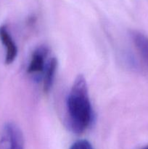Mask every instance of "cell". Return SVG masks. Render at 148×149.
<instances>
[{"label": "cell", "instance_id": "1", "mask_svg": "<svg viewBox=\"0 0 148 149\" xmlns=\"http://www.w3.org/2000/svg\"><path fill=\"white\" fill-rule=\"evenodd\" d=\"M68 124L73 132L83 133L90 126L93 110L89 95L88 85L83 74L75 79L67 97Z\"/></svg>", "mask_w": 148, "mask_h": 149}, {"label": "cell", "instance_id": "2", "mask_svg": "<svg viewBox=\"0 0 148 149\" xmlns=\"http://www.w3.org/2000/svg\"><path fill=\"white\" fill-rule=\"evenodd\" d=\"M0 149H25L23 132L14 122H7L3 127L0 136Z\"/></svg>", "mask_w": 148, "mask_h": 149}, {"label": "cell", "instance_id": "3", "mask_svg": "<svg viewBox=\"0 0 148 149\" xmlns=\"http://www.w3.org/2000/svg\"><path fill=\"white\" fill-rule=\"evenodd\" d=\"M49 49L46 46H40L33 51L30 63L27 68V73L30 75L39 76L42 74L46 68V58Z\"/></svg>", "mask_w": 148, "mask_h": 149}, {"label": "cell", "instance_id": "4", "mask_svg": "<svg viewBox=\"0 0 148 149\" xmlns=\"http://www.w3.org/2000/svg\"><path fill=\"white\" fill-rule=\"evenodd\" d=\"M0 40L6 49L5 63H12L17 56V47L5 25L0 26Z\"/></svg>", "mask_w": 148, "mask_h": 149}, {"label": "cell", "instance_id": "5", "mask_svg": "<svg viewBox=\"0 0 148 149\" xmlns=\"http://www.w3.org/2000/svg\"><path fill=\"white\" fill-rule=\"evenodd\" d=\"M57 68V59L52 58L47 61L43 76V90L46 93H49L53 85L55 74Z\"/></svg>", "mask_w": 148, "mask_h": 149}, {"label": "cell", "instance_id": "6", "mask_svg": "<svg viewBox=\"0 0 148 149\" xmlns=\"http://www.w3.org/2000/svg\"><path fill=\"white\" fill-rule=\"evenodd\" d=\"M131 36L138 52L148 65V37L137 31L131 32Z\"/></svg>", "mask_w": 148, "mask_h": 149}, {"label": "cell", "instance_id": "7", "mask_svg": "<svg viewBox=\"0 0 148 149\" xmlns=\"http://www.w3.org/2000/svg\"><path fill=\"white\" fill-rule=\"evenodd\" d=\"M70 149H94L89 141L86 140H78L72 144Z\"/></svg>", "mask_w": 148, "mask_h": 149}, {"label": "cell", "instance_id": "8", "mask_svg": "<svg viewBox=\"0 0 148 149\" xmlns=\"http://www.w3.org/2000/svg\"><path fill=\"white\" fill-rule=\"evenodd\" d=\"M142 149H148V145H147V146L144 147V148H142Z\"/></svg>", "mask_w": 148, "mask_h": 149}]
</instances>
